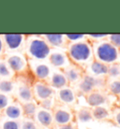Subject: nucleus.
<instances>
[{
  "label": "nucleus",
  "instance_id": "1",
  "mask_svg": "<svg viewBox=\"0 0 120 129\" xmlns=\"http://www.w3.org/2000/svg\"><path fill=\"white\" fill-rule=\"evenodd\" d=\"M66 52L70 63L78 66L84 71L94 60L92 45L87 39L76 43H68Z\"/></svg>",
  "mask_w": 120,
  "mask_h": 129
},
{
  "label": "nucleus",
  "instance_id": "2",
  "mask_svg": "<svg viewBox=\"0 0 120 129\" xmlns=\"http://www.w3.org/2000/svg\"><path fill=\"white\" fill-rule=\"evenodd\" d=\"M26 56L28 60L33 61H46L52 49L47 44V42L42 39L41 35H26Z\"/></svg>",
  "mask_w": 120,
  "mask_h": 129
},
{
  "label": "nucleus",
  "instance_id": "3",
  "mask_svg": "<svg viewBox=\"0 0 120 129\" xmlns=\"http://www.w3.org/2000/svg\"><path fill=\"white\" fill-rule=\"evenodd\" d=\"M93 50L94 59L103 64H110L118 63L119 50L112 45L107 39H102L97 42H90Z\"/></svg>",
  "mask_w": 120,
  "mask_h": 129
},
{
  "label": "nucleus",
  "instance_id": "4",
  "mask_svg": "<svg viewBox=\"0 0 120 129\" xmlns=\"http://www.w3.org/2000/svg\"><path fill=\"white\" fill-rule=\"evenodd\" d=\"M106 77H93L90 75L85 74L81 81L75 86H73L77 96H85L87 94L95 90L105 91L106 88Z\"/></svg>",
  "mask_w": 120,
  "mask_h": 129
},
{
  "label": "nucleus",
  "instance_id": "5",
  "mask_svg": "<svg viewBox=\"0 0 120 129\" xmlns=\"http://www.w3.org/2000/svg\"><path fill=\"white\" fill-rule=\"evenodd\" d=\"M4 60L7 62L15 77L16 76H26L29 72L28 59L25 53L22 52H7L4 55Z\"/></svg>",
  "mask_w": 120,
  "mask_h": 129
},
{
  "label": "nucleus",
  "instance_id": "6",
  "mask_svg": "<svg viewBox=\"0 0 120 129\" xmlns=\"http://www.w3.org/2000/svg\"><path fill=\"white\" fill-rule=\"evenodd\" d=\"M52 112L54 125H56V127L65 125L75 121L74 110L66 105H62L56 102L54 109L52 110Z\"/></svg>",
  "mask_w": 120,
  "mask_h": 129
},
{
  "label": "nucleus",
  "instance_id": "7",
  "mask_svg": "<svg viewBox=\"0 0 120 129\" xmlns=\"http://www.w3.org/2000/svg\"><path fill=\"white\" fill-rule=\"evenodd\" d=\"M28 64H29V69L35 81L47 82L53 70L52 66L49 64V62L28 60Z\"/></svg>",
  "mask_w": 120,
  "mask_h": 129
},
{
  "label": "nucleus",
  "instance_id": "8",
  "mask_svg": "<svg viewBox=\"0 0 120 129\" xmlns=\"http://www.w3.org/2000/svg\"><path fill=\"white\" fill-rule=\"evenodd\" d=\"M2 36L5 53L10 52H21L25 49L26 40V35L23 34H4Z\"/></svg>",
  "mask_w": 120,
  "mask_h": 129
},
{
  "label": "nucleus",
  "instance_id": "9",
  "mask_svg": "<svg viewBox=\"0 0 120 129\" xmlns=\"http://www.w3.org/2000/svg\"><path fill=\"white\" fill-rule=\"evenodd\" d=\"M55 98L57 103L70 107L72 109L78 103V96L71 86H67L56 90L55 93Z\"/></svg>",
  "mask_w": 120,
  "mask_h": 129
},
{
  "label": "nucleus",
  "instance_id": "10",
  "mask_svg": "<svg viewBox=\"0 0 120 129\" xmlns=\"http://www.w3.org/2000/svg\"><path fill=\"white\" fill-rule=\"evenodd\" d=\"M32 92L34 100L39 104L43 100L55 95V91L45 81H35L32 84Z\"/></svg>",
  "mask_w": 120,
  "mask_h": 129
},
{
  "label": "nucleus",
  "instance_id": "11",
  "mask_svg": "<svg viewBox=\"0 0 120 129\" xmlns=\"http://www.w3.org/2000/svg\"><path fill=\"white\" fill-rule=\"evenodd\" d=\"M48 62L53 68L62 69V70L71 64L67 55L66 50H58V49H52L51 53L49 55Z\"/></svg>",
  "mask_w": 120,
  "mask_h": 129
},
{
  "label": "nucleus",
  "instance_id": "12",
  "mask_svg": "<svg viewBox=\"0 0 120 129\" xmlns=\"http://www.w3.org/2000/svg\"><path fill=\"white\" fill-rule=\"evenodd\" d=\"M32 84L33 83H29L27 81H20L19 83L16 84V87L14 90L15 94L14 99L21 104L35 101L33 96Z\"/></svg>",
  "mask_w": 120,
  "mask_h": 129
},
{
  "label": "nucleus",
  "instance_id": "13",
  "mask_svg": "<svg viewBox=\"0 0 120 129\" xmlns=\"http://www.w3.org/2000/svg\"><path fill=\"white\" fill-rule=\"evenodd\" d=\"M85 100L90 108L99 106H105L108 105L111 100L112 95L108 94L106 91L95 90L85 95Z\"/></svg>",
  "mask_w": 120,
  "mask_h": 129
},
{
  "label": "nucleus",
  "instance_id": "14",
  "mask_svg": "<svg viewBox=\"0 0 120 129\" xmlns=\"http://www.w3.org/2000/svg\"><path fill=\"white\" fill-rule=\"evenodd\" d=\"M35 123L43 128H50L52 129L54 127V120H53V112L52 110H46L44 108H41L38 105L36 113L34 116Z\"/></svg>",
  "mask_w": 120,
  "mask_h": 129
},
{
  "label": "nucleus",
  "instance_id": "15",
  "mask_svg": "<svg viewBox=\"0 0 120 129\" xmlns=\"http://www.w3.org/2000/svg\"><path fill=\"white\" fill-rule=\"evenodd\" d=\"M63 72L68 82V85L71 87L75 86L85 75V71L83 68H79L78 66H75L73 64H70L68 67L64 68Z\"/></svg>",
  "mask_w": 120,
  "mask_h": 129
},
{
  "label": "nucleus",
  "instance_id": "16",
  "mask_svg": "<svg viewBox=\"0 0 120 129\" xmlns=\"http://www.w3.org/2000/svg\"><path fill=\"white\" fill-rule=\"evenodd\" d=\"M47 83L55 91L69 86L63 70L62 69H56V68H53L51 76L47 81Z\"/></svg>",
  "mask_w": 120,
  "mask_h": 129
},
{
  "label": "nucleus",
  "instance_id": "17",
  "mask_svg": "<svg viewBox=\"0 0 120 129\" xmlns=\"http://www.w3.org/2000/svg\"><path fill=\"white\" fill-rule=\"evenodd\" d=\"M51 49H58V50H66L68 46V41L66 39L65 34H45L41 35Z\"/></svg>",
  "mask_w": 120,
  "mask_h": 129
},
{
  "label": "nucleus",
  "instance_id": "18",
  "mask_svg": "<svg viewBox=\"0 0 120 129\" xmlns=\"http://www.w3.org/2000/svg\"><path fill=\"white\" fill-rule=\"evenodd\" d=\"M1 113H2V117L7 118V119L15 120V121H22L23 119L22 104L19 103L15 99Z\"/></svg>",
  "mask_w": 120,
  "mask_h": 129
},
{
  "label": "nucleus",
  "instance_id": "19",
  "mask_svg": "<svg viewBox=\"0 0 120 129\" xmlns=\"http://www.w3.org/2000/svg\"><path fill=\"white\" fill-rule=\"evenodd\" d=\"M108 66L101 63L97 60H93L88 68L85 69V74L93 76V77H106L107 78Z\"/></svg>",
  "mask_w": 120,
  "mask_h": 129
},
{
  "label": "nucleus",
  "instance_id": "20",
  "mask_svg": "<svg viewBox=\"0 0 120 129\" xmlns=\"http://www.w3.org/2000/svg\"><path fill=\"white\" fill-rule=\"evenodd\" d=\"M91 111H92L93 121H107V120L111 121L112 111L108 109L107 107H94V108H91Z\"/></svg>",
  "mask_w": 120,
  "mask_h": 129
},
{
  "label": "nucleus",
  "instance_id": "21",
  "mask_svg": "<svg viewBox=\"0 0 120 129\" xmlns=\"http://www.w3.org/2000/svg\"><path fill=\"white\" fill-rule=\"evenodd\" d=\"M105 91L115 98L120 97V79H107Z\"/></svg>",
  "mask_w": 120,
  "mask_h": 129
},
{
  "label": "nucleus",
  "instance_id": "22",
  "mask_svg": "<svg viewBox=\"0 0 120 129\" xmlns=\"http://www.w3.org/2000/svg\"><path fill=\"white\" fill-rule=\"evenodd\" d=\"M75 121H78L81 123H87V122L93 121L90 107H81L78 110H76L75 111Z\"/></svg>",
  "mask_w": 120,
  "mask_h": 129
},
{
  "label": "nucleus",
  "instance_id": "23",
  "mask_svg": "<svg viewBox=\"0 0 120 129\" xmlns=\"http://www.w3.org/2000/svg\"><path fill=\"white\" fill-rule=\"evenodd\" d=\"M22 108H23V118H26V119H31V120L34 119L37 108H38V104H37L36 101H32V102H27V103L22 104Z\"/></svg>",
  "mask_w": 120,
  "mask_h": 129
},
{
  "label": "nucleus",
  "instance_id": "24",
  "mask_svg": "<svg viewBox=\"0 0 120 129\" xmlns=\"http://www.w3.org/2000/svg\"><path fill=\"white\" fill-rule=\"evenodd\" d=\"M16 87V81L14 80H0V93L10 94L14 93Z\"/></svg>",
  "mask_w": 120,
  "mask_h": 129
},
{
  "label": "nucleus",
  "instance_id": "25",
  "mask_svg": "<svg viewBox=\"0 0 120 129\" xmlns=\"http://www.w3.org/2000/svg\"><path fill=\"white\" fill-rule=\"evenodd\" d=\"M15 75L13 73L7 62L0 59V80H14Z\"/></svg>",
  "mask_w": 120,
  "mask_h": 129
},
{
  "label": "nucleus",
  "instance_id": "26",
  "mask_svg": "<svg viewBox=\"0 0 120 129\" xmlns=\"http://www.w3.org/2000/svg\"><path fill=\"white\" fill-rule=\"evenodd\" d=\"M0 129H21V121L10 120L1 117Z\"/></svg>",
  "mask_w": 120,
  "mask_h": 129
},
{
  "label": "nucleus",
  "instance_id": "27",
  "mask_svg": "<svg viewBox=\"0 0 120 129\" xmlns=\"http://www.w3.org/2000/svg\"><path fill=\"white\" fill-rule=\"evenodd\" d=\"M107 79H120V64H115L108 66Z\"/></svg>",
  "mask_w": 120,
  "mask_h": 129
},
{
  "label": "nucleus",
  "instance_id": "28",
  "mask_svg": "<svg viewBox=\"0 0 120 129\" xmlns=\"http://www.w3.org/2000/svg\"><path fill=\"white\" fill-rule=\"evenodd\" d=\"M65 37L68 43H76L87 39L85 34H65Z\"/></svg>",
  "mask_w": 120,
  "mask_h": 129
},
{
  "label": "nucleus",
  "instance_id": "29",
  "mask_svg": "<svg viewBox=\"0 0 120 129\" xmlns=\"http://www.w3.org/2000/svg\"><path fill=\"white\" fill-rule=\"evenodd\" d=\"M14 101V98L10 97V95L0 93V112H2L7 107Z\"/></svg>",
  "mask_w": 120,
  "mask_h": 129
},
{
  "label": "nucleus",
  "instance_id": "30",
  "mask_svg": "<svg viewBox=\"0 0 120 129\" xmlns=\"http://www.w3.org/2000/svg\"><path fill=\"white\" fill-rule=\"evenodd\" d=\"M39 127L34 120L31 119H26L23 118L21 121V129H39Z\"/></svg>",
  "mask_w": 120,
  "mask_h": 129
},
{
  "label": "nucleus",
  "instance_id": "31",
  "mask_svg": "<svg viewBox=\"0 0 120 129\" xmlns=\"http://www.w3.org/2000/svg\"><path fill=\"white\" fill-rule=\"evenodd\" d=\"M55 103H56V101H55V95L52 97H50L48 99H45L41 101V102H39L38 105L39 107H41V108H44L46 110H52L54 109V107H55Z\"/></svg>",
  "mask_w": 120,
  "mask_h": 129
},
{
  "label": "nucleus",
  "instance_id": "32",
  "mask_svg": "<svg viewBox=\"0 0 120 129\" xmlns=\"http://www.w3.org/2000/svg\"><path fill=\"white\" fill-rule=\"evenodd\" d=\"M106 39L110 42L112 45H114L115 48L120 50V34H111V35H108Z\"/></svg>",
  "mask_w": 120,
  "mask_h": 129
},
{
  "label": "nucleus",
  "instance_id": "33",
  "mask_svg": "<svg viewBox=\"0 0 120 129\" xmlns=\"http://www.w3.org/2000/svg\"><path fill=\"white\" fill-rule=\"evenodd\" d=\"M111 121L116 126H120V108L115 107L114 110H112Z\"/></svg>",
  "mask_w": 120,
  "mask_h": 129
},
{
  "label": "nucleus",
  "instance_id": "34",
  "mask_svg": "<svg viewBox=\"0 0 120 129\" xmlns=\"http://www.w3.org/2000/svg\"><path fill=\"white\" fill-rule=\"evenodd\" d=\"M107 34H89V35H86V39L90 42H97L107 39Z\"/></svg>",
  "mask_w": 120,
  "mask_h": 129
},
{
  "label": "nucleus",
  "instance_id": "35",
  "mask_svg": "<svg viewBox=\"0 0 120 129\" xmlns=\"http://www.w3.org/2000/svg\"><path fill=\"white\" fill-rule=\"evenodd\" d=\"M56 129H78V125H77V122L73 121V122L68 123V124L58 126V127H56Z\"/></svg>",
  "mask_w": 120,
  "mask_h": 129
},
{
  "label": "nucleus",
  "instance_id": "36",
  "mask_svg": "<svg viewBox=\"0 0 120 129\" xmlns=\"http://www.w3.org/2000/svg\"><path fill=\"white\" fill-rule=\"evenodd\" d=\"M5 55V46H4L3 39H2V36L0 35V58Z\"/></svg>",
  "mask_w": 120,
  "mask_h": 129
},
{
  "label": "nucleus",
  "instance_id": "37",
  "mask_svg": "<svg viewBox=\"0 0 120 129\" xmlns=\"http://www.w3.org/2000/svg\"><path fill=\"white\" fill-rule=\"evenodd\" d=\"M115 106L118 107V108H120V97H118V98H116V102H115Z\"/></svg>",
  "mask_w": 120,
  "mask_h": 129
},
{
  "label": "nucleus",
  "instance_id": "38",
  "mask_svg": "<svg viewBox=\"0 0 120 129\" xmlns=\"http://www.w3.org/2000/svg\"><path fill=\"white\" fill-rule=\"evenodd\" d=\"M118 63L120 64V50H119V59H118Z\"/></svg>",
  "mask_w": 120,
  "mask_h": 129
},
{
  "label": "nucleus",
  "instance_id": "39",
  "mask_svg": "<svg viewBox=\"0 0 120 129\" xmlns=\"http://www.w3.org/2000/svg\"><path fill=\"white\" fill-rule=\"evenodd\" d=\"M1 117H2V113L0 112V119H1Z\"/></svg>",
  "mask_w": 120,
  "mask_h": 129
}]
</instances>
